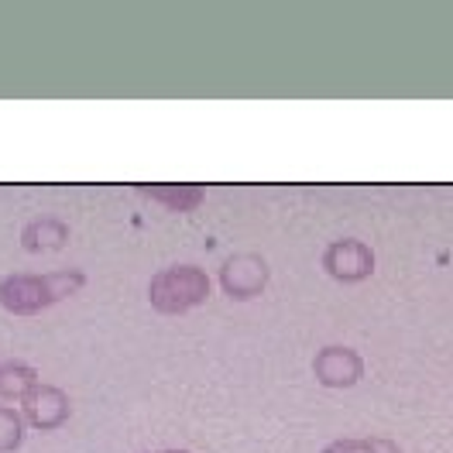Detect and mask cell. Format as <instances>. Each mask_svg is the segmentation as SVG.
I'll list each match as a JSON object with an SVG mask.
<instances>
[{
	"label": "cell",
	"mask_w": 453,
	"mask_h": 453,
	"mask_svg": "<svg viewBox=\"0 0 453 453\" xmlns=\"http://www.w3.org/2000/svg\"><path fill=\"white\" fill-rule=\"evenodd\" d=\"M86 285V275L76 268L65 272H49V275H7L0 282V306L14 316H35V312L49 310L62 299H69L73 292H80Z\"/></svg>",
	"instance_id": "cell-1"
},
{
	"label": "cell",
	"mask_w": 453,
	"mask_h": 453,
	"mask_svg": "<svg viewBox=\"0 0 453 453\" xmlns=\"http://www.w3.org/2000/svg\"><path fill=\"white\" fill-rule=\"evenodd\" d=\"M210 296V275L196 265H175L158 272L148 285V303L155 312L179 316V312L193 310L199 303H206Z\"/></svg>",
	"instance_id": "cell-2"
},
{
	"label": "cell",
	"mask_w": 453,
	"mask_h": 453,
	"mask_svg": "<svg viewBox=\"0 0 453 453\" xmlns=\"http://www.w3.org/2000/svg\"><path fill=\"white\" fill-rule=\"evenodd\" d=\"M220 285L234 299H251L268 285V265L261 255H234L220 268Z\"/></svg>",
	"instance_id": "cell-3"
},
{
	"label": "cell",
	"mask_w": 453,
	"mask_h": 453,
	"mask_svg": "<svg viewBox=\"0 0 453 453\" xmlns=\"http://www.w3.org/2000/svg\"><path fill=\"white\" fill-rule=\"evenodd\" d=\"M21 416L31 429H58L69 419V395L56 385H38L21 402Z\"/></svg>",
	"instance_id": "cell-4"
},
{
	"label": "cell",
	"mask_w": 453,
	"mask_h": 453,
	"mask_svg": "<svg viewBox=\"0 0 453 453\" xmlns=\"http://www.w3.org/2000/svg\"><path fill=\"white\" fill-rule=\"evenodd\" d=\"M323 265L340 282H357V279L371 275L374 257L361 241H340V244H330V251L323 255Z\"/></svg>",
	"instance_id": "cell-5"
},
{
	"label": "cell",
	"mask_w": 453,
	"mask_h": 453,
	"mask_svg": "<svg viewBox=\"0 0 453 453\" xmlns=\"http://www.w3.org/2000/svg\"><path fill=\"white\" fill-rule=\"evenodd\" d=\"M312 371H316V378H319L323 385H330V388H347V385H354V381L361 378V361H357V354L347 350V347H323V350L316 354V361H312Z\"/></svg>",
	"instance_id": "cell-6"
},
{
	"label": "cell",
	"mask_w": 453,
	"mask_h": 453,
	"mask_svg": "<svg viewBox=\"0 0 453 453\" xmlns=\"http://www.w3.org/2000/svg\"><path fill=\"white\" fill-rule=\"evenodd\" d=\"M65 241H69V226H65V220H58V217H38V220H31L21 230V248L31 251V255L52 251V248L58 251Z\"/></svg>",
	"instance_id": "cell-7"
},
{
	"label": "cell",
	"mask_w": 453,
	"mask_h": 453,
	"mask_svg": "<svg viewBox=\"0 0 453 453\" xmlns=\"http://www.w3.org/2000/svg\"><path fill=\"white\" fill-rule=\"evenodd\" d=\"M38 388V371L21 361L0 365V398H28V392Z\"/></svg>",
	"instance_id": "cell-8"
},
{
	"label": "cell",
	"mask_w": 453,
	"mask_h": 453,
	"mask_svg": "<svg viewBox=\"0 0 453 453\" xmlns=\"http://www.w3.org/2000/svg\"><path fill=\"white\" fill-rule=\"evenodd\" d=\"M25 440V416L0 405V453H14Z\"/></svg>",
	"instance_id": "cell-9"
},
{
	"label": "cell",
	"mask_w": 453,
	"mask_h": 453,
	"mask_svg": "<svg viewBox=\"0 0 453 453\" xmlns=\"http://www.w3.org/2000/svg\"><path fill=\"white\" fill-rule=\"evenodd\" d=\"M151 196L162 199L172 210H193L203 203V189L199 186H155Z\"/></svg>",
	"instance_id": "cell-10"
},
{
	"label": "cell",
	"mask_w": 453,
	"mask_h": 453,
	"mask_svg": "<svg viewBox=\"0 0 453 453\" xmlns=\"http://www.w3.org/2000/svg\"><path fill=\"white\" fill-rule=\"evenodd\" d=\"M323 453H398L395 447H388L385 440H343V443H334Z\"/></svg>",
	"instance_id": "cell-11"
},
{
	"label": "cell",
	"mask_w": 453,
	"mask_h": 453,
	"mask_svg": "<svg viewBox=\"0 0 453 453\" xmlns=\"http://www.w3.org/2000/svg\"><path fill=\"white\" fill-rule=\"evenodd\" d=\"M151 453H189V450H151Z\"/></svg>",
	"instance_id": "cell-12"
}]
</instances>
